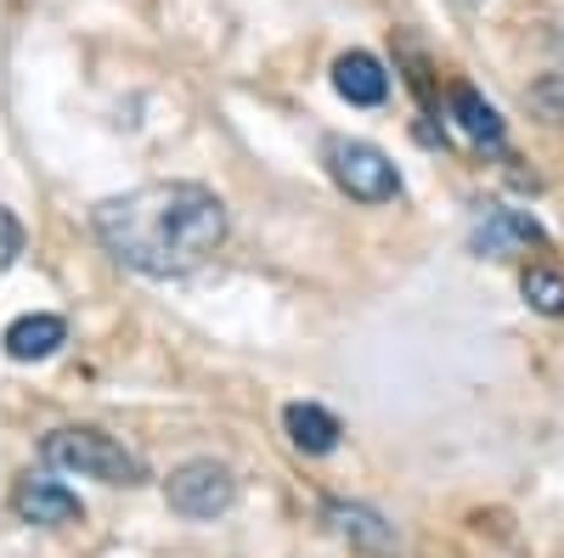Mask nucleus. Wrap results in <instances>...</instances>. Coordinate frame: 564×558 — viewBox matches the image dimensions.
<instances>
[{"label": "nucleus", "mask_w": 564, "mask_h": 558, "mask_svg": "<svg viewBox=\"0 0 564 558\" xmlns=\"http://www.w3.org/2000/svg\"><path fill=\"white\" fill-rule=\"evenodd\" d=\"M97 238L141 276H186L220 249L226 204L198 180H153L97 209Z\"/></svg>", "instance_id": "1"}, {"label": "nucleus", "mask_w": 564, "mask_h": 558, "mask_svg": "<svg viewBox=\"0 0 564 558\" xmlns=\"http://www.w3.org/2000/svg\"><path fill=\"white\" fill-rule=\"evenodd\" d=\"M40 457L57 474H79V480H102V485H141V457L124 451L113 435L102 429H57L45 435Z\"/></svg>", "instance_id": "2"}, {"label": "nucleus", "mask_w": 564, "mask_h": 558, "mask_svg": "<svg viewBox=\"0 0 564 558\" xmlns=\"http://www.w3.org/2000/svg\"><path fill=\"white\" fill-rule=\"evenodd\" d=\"M322 153H327V169H334L339 193H350L356 204H390V198H401V169L372 142H345V135H334Z\"/></svg>", "instance_id": "3"}, {"label": "nucleus", "mask_w": 564, "mask_h": 558, "mask_svg": "<svg viewBox=\"0 0 564 558\" xmlns=\"http://www.w3.org/2000/svg\"><path fill=\"white\" fill-rule=\"evenodd\" d=\"M164 496L181 519H215L238 502V480H231V469H220V462L198 457V462H181L164 480Z\"/></svg>", "instance_id": "4"}, {"label": "nucleus", "mask_w": 564, "mask_h": 558, "mask_svg": "<svg viewBox=\"0 0 564 558\" xmlns=\"http://www.w3.org/2000/svg\"><path fill=\"white\" fill-rule=\"evenodd\" d=\"M468 249H475L480 260H508L520 249H542V226L525 209H486L475 238H468Z\"/></svg>", "instance_id": "5"}, {"label": "nucleus", "mask_w": 564, "mask_h": 558, "mask_svg": "<svg viewBox=\"0 0 564 558\" xmlns=\"http://www.w3.org/2000/svg\"><path fill=\"white\" fill-rule=\"evenodd\" d=\"M12 507H18V519H23V525H45V530L79 525V519H85L79 496H74L68 485H57V480H29V485L12 496Z\"/></svg>", "instance_id": "6"}, {"label": "nucleus", "mask_w": 564, "mask_h": 558, "mask_svg": "<svg viewBox=\"0 0 564 558\" xmlns=\"http://www.w3.org/2000/svg\"><path fill=\"white\" fill-rule=\"evenodd\" d=\"M334 90L350 102V108H379L390 97V74L379 57H367V52H345L334 63Z\"/></svg>", "instance_id": "7"}, {"label": "nucleus", "mask_w": 564, "mask_h": 558, "mask_svg": "<svg viewBox=\"0 0 564 558\" xmlns=\"http://www.w3.org/2000/svg\"><path fill=\"white\" fill-rule=\"evenodd\" d=\"M322 519L334 525L345 541H356L361 552H379V558H390L395 552V530L372 514V507H361V502H327L322 507Z\"/></svg>", "instance_id": "8"}, {"label": "nucleus", "mask_w": 564, "mask_h": 558, "mask_svg": "<svg viewBox=\"0 0 564 558\" xmlns=\"http://www.w3.org/2000/svg\"><path fill=\"white\" fill-rule=\"evenodd\" d=\"M282 429H289V440L305 451V457H327L339 446V417L327 412V406H316V401H294V406H282Z\"/></svg>", "instance_id": "9"}, {"label": "nucleus", "mask_w": 564, "mask_h": 558, "mask_svg": "<svg viewBox=\"0 0 564 558\" xmlns=\"http://www.w3.org/2000/svg\"><path fill=\"white\" fill-rule=\"evenodd\" d=\"M0 344H7L12 361H45V355H57L68 344V321L63 316H45V310L40 316H18Z\"/></svg>", "instance_id": "10"}, {"label": "nucleus", "mask_w": 564, "mask_h": 558, "mask_svg": "<svg viewBox=\"0 0 564 558\" xmlns=\"http://www.w3.org/2000/svg\"><path fill=\"white\" fill-rule=\"evenodd\" d=\"M452 113H457L463 135H468L475 147H502V113L480 97V90L457 85V90H452Z\"/></svg>", "instance_id": "11"}, {"label": "nucleus", "mask_w": 564, "mask_h": 558, "mask_svg": "<svg viewBox=\"0 0 564 558\" xmlns=\"http://www.w3.org/2000/svg\"><path fill=\"white\" fill-rule=\"evenodd\" d=\"M520 294H525L531 310H542V316H564V276H558V271L531 265V271L520 276Z\"/></svg>", "instance_id": "12"}, {"label": "nucleus", "mask_w": 564, "mask_h": 558, "mask_svg": "<svg viewBox=\"0 0 564 558\" xmlns=\"http://www.w3.org/2000/svg\"><path fill=\"white\" fill-rule=\"evenodd\" d=\"M0 231H7V254H0V260H7V265H18V254H23V220L7 209V215H0Z\"/></svg>", "instance_id": "13"}]
</instances>
